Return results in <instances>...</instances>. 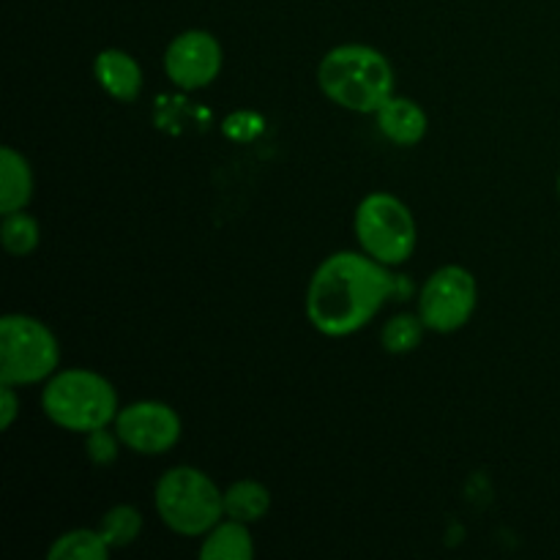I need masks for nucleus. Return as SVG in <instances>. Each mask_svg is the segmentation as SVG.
I'll list each match as a JSON object with an SVG mask.
<instances>
[{"label": "nucleus", "instance_id": "obj_1", "mask_svg": "<svg viewBox=\"0 0 560 560\" xmlns=\"http://www.w3.org/2000/svg\"><path fill=\"white\" fill-rule=\"evenodd\" d=\"M394 293L388 266L366 252H337L312 273L306 288V317L323 337L361 331Z\"/></svg>", "mask_w": 560, "mask_h": 560}, {"label": "nucleus", "instance_id": "obj_2", "mask_svg": "<svg viewBox=\"0 0 560 560\" xmlns=\"http://www.w3.org/2000/svg\"><path fill=\"white\" fill-rule=\"evenodd\" d=\"M317 85L339 107L372 115L394 96V66L366 44H339L323 55Z\"/></svg>", "mask_w": 560, "mask_h": 560}, {"label": "nucleus", "instance_id": "obj_3", "mask_svg": "<svg viewBox=\"0 0 560 560\" xmlns=\"http://www.w3.org/2000/svg\"><path fill=\"white\" fill-rule=\"evenodd\" d=\"M42 410L60 430L88 435L113 424L120 405L113 383L104 375L91 370H63L44 383Z\"/></svg>", "mask_w": 560, "mask_h": 560}, {"label": "nucleus", "instance_id": "obj_4", "mask_svg": "<svg viewBox=\"0 0 560 560\" xmlns=\"http://www.w3.org/2000/svg\"><path fill=\"white\" fill-rule=\"evenodd\" d=\"M153 506L173 534L202 539L224 517V492L217 481L191 465L162 474L153 490Z\"/></svg>", "mask_w": 560, "mask_h": 560}, {"label": "nucleus", "instance_id": "obj_5", "mask_svg": "<svg viewBox=\"0 0 560 560\" xmlns=\"http://www.w3.org/2000/svg\"><path fill=\"white\" fill-rule=\"evenodd\" d=\"M361 252L383 266H402L413 257L419 228L410 208L388 191H372L359 202L353 217Z\"/></svg>", "mask_w": 560, "mask_h": 560}, {"label": "nucleus", "instance_id": "obj_6", "mask_svg": "<svg viewBox=\"0 0 560 560\" xmlns=\"http://www.w3.org/2000/svg\"><path fill=\"white\" fill-rule=\"evenodd\" d=\"M60 345L42 320L5 315L0 320V383L36 386L58 372Z\"/></svg>", "mask_w": 560, "mask_h": 560}, {"label": "nucleus", "instance_id": "obj_7", "mask_svg": "<svg viewBox=\"0 0 560 560\" xmlns=\"http://www.w3.org/2000/svg\"><path fill=\"white\" fill-rule=\"evenodd\" d=\"M479 304L476 277L463 266H443L430 273L419 293V317L430 331L454 334L474 317Z\"/></svg>", "mask_w": 560, "mask_h": 560}, {"label": "nucleus", "instance_id": "obj_8", "mask_svg": "<svg viewBox=\"0 0 560 560\" xmlns=\"http://www.w3.org/2000/svg\"><path fill=\"white\" fill-rule=\"evenodd\" d=\"M113 430L131 452L142 454V457H159V454L175 448L184 427H180V416L167 402L142 399V402H131L118 410Z\"/></svg>", "mask_w": 560, "mask_h": 560}, {"label": "nucleus", "instance_id": "obj_9", "mask_svg": "<svg viewBox=\"0 0 560 560\" xmlns=\"http://www.w3.org/2000/svg\"><path fill=\"white\" fill-rule=\"evenodd\" d=\"M224 63L222 44L208 31H186L170 42L164 52L167 80L180 91H202L219 77Z\"/></svg>", "mask_w": 560, "mask_h": 560}, {"label": "nucleus", "instance_id": "obj_10", "mask_svg": "<svg viewBox=\"0 0 560 560\" xmlns=\"http://www.w3.org/2000/svg\"><path fill=\"white\" fill-rule=\"evenodd\" d=\"M93 74L102 91L115 102H137L142 91V69L126 49H102L93 60Z\"/></svg>", "mask_w": 560, "mask_h": 560}, {"label": "nucleus", "instance_id": "obj_11", "mask_svg": "<svg viewBox=\"0 0 560 560\" xmlns=\"http://www.w3.org/2000/svg\"><path fill=\"white\" fill-rule=\"evenodd\" d=\"M377 129L383 131L388 142L394 145H419L427 137V113L413 102V98L405 96H392L381 109L375 113Z\"/></svg>", "mask_w": 560, "mask_h": 560}, {"label": "nucleus", "instance_id": "obj_12", "mask_svg": "<svg viewBox=\"0 0 560 560\" xmlns=\"http://www.w3.org/2000/svg\"><path fill=\"white\" fill-rule=\"evenodd\" d=\"M33 200V170L16 148L0 151V213L25 211Z\"/></svg>", "mask_w": 560, "mask_h": 560}, {"label": "nucleus", "instance_id": "obj_13", "mask_svg": "<svg viewBox=\"0 0 560 560\" xmlns=\"http://www.w3.org/2000/svg\"><path fill=\"white\" fill-rule=\"evenodd\" d=\"M202 560H252L255 558V541H252L249 525L241 520H222L217 528L202 536L200 547Z\"/></svg>", "mask_w": 560, "mask_h": 560}, {"label": "nucleus", "instance_id": "obj_14", "mask_svg": "<svg viewBox=\"0 0 560 560\" xmlns=\"http://www.w3.org/2000/svg\"><path fill=\"white\" fill-rule=\"evenodd\" d=\"M271 509V492L255 479H241L224 490V517L252 525L260 523Z\"/></svg>", "mask_w": 560, "mask_h": 560}, {"label": "nucleus", "instance_id": "obj_15", "mask_svg": "<svg viewBox=\"0 0 560 560\" xmlns=\"http://www.w3.org/2000/svg\"><path fill=\"white\" fill-rule=\"evenodd\" d=\"M109 556V545L98 528H74L66 530L49 547V560H104Z\"/></svg>", "mask_w": 560, "mask_h": 560}, {"label": "nucleus", "instance_id": "obj_16", "mask_svg": "<svg viewBox=\"0 0 560 560\" xmlns=\"http://www.w3.org/2000/svg\"><path fill=\"white\" fill-rule=\"evenodd\" d=\"M98 534L104 536V541L109 545V550L129 547L131 541L140 539V534H142L140 509L129 506V503L113 506L109 512H104L102 523H98Z\"/></svg>", "mask_w": 560, "mask_h": 560}, {"label": "nucleus", "instance_id": "obj_17", "mask_svg": "<svg viewBox=\"0 0 560 560\" xmlns=\"http://www.w3.org/2000/svg\"><path fill=\"white\" fill-rule=\"evenodd\" d=\"M0 238H3L5 252H9L11 257H27L38 249V244H42V228H38L36 219L25 211L3 213Z\"/></svg>", "mask_w": 560, "mask_h": 560}, {"label": "nucleus", "instance_id": "obj_18", "mask_svg": "<svg viewBox=\"0 0 560 560\" xmlns=\"http://www.w3.org/2000/svg\"><path fill=\"white\" fill-rule=\"evenodd\" d=\"M424 323H421L419 315H394L392 320H386L381 331V342L386 353L402 355L410 353L421 345V337H424Z\"/></svg>", "mask_w": 560, "mask_h": 560}, {"label": "nucleus", "instance_id": "obj_19", "mask_svg": "<svg viewBox=\"0 0 560 560\" xmlns=\"http://www.w3.org/2000/svg\"><path fill=\"white\" fill-rule=\"evenodd\" d=\"M124 446L118 438V432H109V427H102V430H93L85 435V452L88 459L96 465H109L118 459V448Z\"/></svg>", "mask_w": 560, "mask_h": 560}, {"label": "nucleus", "instance_id": "obj_20", "mask_svg": "<svg viewBox=\"0 0 560 560\" xmlns=\"http://www.w3.org/2000/svg\"><path fill=\"white\" fill-rule=\"evenodd\" d=\"M16 416H20L16 386H11V383H0V427H3V430H11Z\"/></svg>", "mask_w": 560, "mask_h": 560}, {"label": "nucleus", "instance_id": "obj_21", "mask_svg": "<svg viewBox=\"0 0 560 560\" xmlns=\"http://www.w3.org/2000/svg\"><path fill=\"white\" fill-rule=\"evenodd\" d=\"M558 195H560V173H558Z\"/></svg>", "mask_w": 560, "mask_h": 560}]
</instances>
